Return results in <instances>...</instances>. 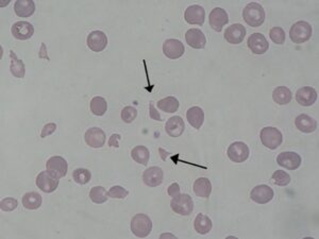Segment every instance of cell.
I'll use <instances>...</instances> for the list:
<instances>
[{
	"mask_svg": "<svg viewBox=\"0 0 319 239\" xmlns=\"http://www.w3.org/2000/svg\"><path fill=\"white\" fill-rule=\"evenodd\" d=\"M244 20L253 28L262 26L265 20V11L260 4L250 3L248 4L243 11Z\"/></svg>",
	"mask_w": 319,
	"mask_h": 239,
	"instance_id": "6da1fadb",
	"label": "cell"
},
{
	"mask_svg": "<svg viewBox=\"0 0 319 239\" xmlns=\"http://www.w3.org/2000/svg\"><path fill=\"white\" fill-rule=\"evenodd\" d=\"M312 34V26L304 20L297 21L292 26V28L289 30V37L295 44H303L304 42L309 41Z\"/></svg>",
	"mask_w": 319,
	"mask_h": 239,
	"instance_id": "7a4b0ae2",
	"label": "cell"
},
{
	"mask_svg": "<svg viewBox=\"0 0 319 239\" xmlns=\"http://www.w3.org/2000/svg\"><path fill=\"white\" fill-rule=\"evenodd\" d=\"M261 141L266 148L270 150H275L281 146L283 141L282 133L273 127H266L261 131Z\"/></svg>",
	"mask_w": 319,
	"mask_h": 239,
	"instance_id": "3957f363",
	"label": "cell"
},
{
	"mask_svg": "<svg viewBox=\"0 0 319 239\" xmlns=\"http://www.w3.org/2000/svg\"><path fill=\"white\" fill-rule=\"evenodd\" d=\"M152 230L151 219L145 214H137L131 220V231L138 238L147 237Z\"/></svg>",
	"mask_w": 319,
	"mask_h": 239,
	"instance_id": "277c9868",
	"label": "cell"
},
{
	"mask_svg": "<svg viewBox=\"0 0 319 239\" xmlns=\"http://www.w3.org/2000/svg\"><path fill=\"white\" fill-rule=\"evenodd\" d=\"M172 209L181 216H188L194 210V201L189 195L180 194L179 196L173 198L171 202Z\"/></svg>",
	"mask_w": 319,
	"mask_h": 239,
	"instance_id": "5b68a950",
	"label": "cell"
},
{
	"mask_svg": "<svg viewBox=\"0 0 319 239\" xmlns=\"http://www.w3.org/2000/svg\"><path fill=\"white\" fill-rule=\"evenodd\" d=\"M46 168H47V171L52 177L60 180L61 178H64L66 176L68 165L64 157L52 156L47 161Z\"/></svg>",
	"mask_w": 319,
	"mask_h": 239,
	"instance_id": "8992f818",
	"label": "cell"
},
{
	"mask_svg": "<svg viewBox=\"0 0 319 239\" xmlns=\"http://www.w3.org/2000/svg\"><path fill=\"white\" fill-rule=\"evenodd\" d=\"M228 156L233 163H244L247 161L250 151H249L248 146L243 141H235L231 144L228 148Z\"/></svg>",
	"mask_w": 319,
	"mask_h": 239,
	"instance_id": "52a82bcc",
	"label": "cell"
},
{
	"mask_svg": "<svg viewBox=\"0 0 319 239\" xmlns=\"http://www.w3.org/2000/svg\"><path fill=\"white\" fill-rule=\"evenodd\" d=\"M185 52L184 45L182 42H180L179 39L175 38H169L166 39L163 44V53L166 58L172 59V60H177L179 58H181Z\"/></svg>",
	"mask_w": 319,
	"mask_h": 239,
	"instance_id": "ba28073f",
	"label": "cell"
},
{
	"mask_svg": "<svg viewBox=\"0 0 319 239\" xmlns=\"http://www.w3.org/2000/svg\"><path fill=\"white\" fill-rule=\"evenodd\" d=\"M36 186L46 194L53 193L59 186V180L52 177L48 171H41L36 177Z\"/></svg>",
	"mask_w": 319,
	"mask_h": 239,
	"instance_id": "9c48e42d",
	"label": "cell"
},
{
	"mask_svg": "<svg viewBox=\"0 0 319 239\" xmlns=\"http://www.w3.org/2000/svg\"><path fill=\"white\" fill-rule=\"evenodd\" d=\"M247 45L254 55H264L269 48V44L266 37L262 33L251 34L248 38Z\"/></svg>",
	"mask_w": 319,
	"mask_h": 239,
	"instance_id": "30bf717a",
	"label": "cell"
},
{
	"mask_svg": "<svg viewBox=\"0 0 319 239\" xmlns=\"http://www.w3.org/2000/svg\"><path fill=\"white\" fill-rule=\"evenodd\" d=\"M246 35V28L242 23H233L226 29L225 31V39L232 45L241 44Z\"/></svg>",
	"mask_w": 319,
	"mask_h": 239,
	"instance_id": "8fae6325",
	"label": "cell"
},
{
	"mask_svg": "<svg viewBox=\"0 0 319 239\" xmlns=\"http://www.w3.org/2000/svg\"><path fill=\"white\" fill-rule=\"evenodd\" d=\"M88 47L94 52H101L108 46V37L102 31H93L87 38Z\"/></svg>",
	"mask_w": 319,
	"mask_h": 239,
	"instance_id": "7c38bea8",
	"label": "cell"
},
{
	"mask_svg": "<svg viewBox=\"0 0 319 239\" xmlns=\"http://www.w3.org/2000/svg\"><path fill=\"white\" fill-rule=\"evenodd\" d=\"M84 139L90 147L98 149L103 147L105 142V133L100 128H91L86 132Z\"/></svg>",
	"mask_w": 319,
	"mask_h": 239,
	"instance_id": "4fadbf2b",
	"label": "cell"
},
{
	"mask_svg": "<svg viewBox=\"0 0 319 239\" xmlns=\"http://www.w3.org/2000/svg\"><path fill=\"white\" fill-rule=\"evenodd\" d=\"M277 163L288 170H296L301 165V156L292 151L282 152L277 156Z\"/></svg>",
	"mask_w": 319,
	"mask_h": 239,
	"instance_id": "5bb4252c",
	"label": "cell"
},
{
	"mask_svg": "<svg viewBox=\"0 0 319 239\" xmlns=\"http://www.w3.org/2000/svg\"><path fill=\"white\" fill-rule=\"evenodd\" d=\"M273 190L268 185H258L251 190L250 198L258 204H266L273 198Z\"/></svg>",
	"mask_w": 319,
	"mask_h": 239,
	"instance_id": "9a60e30c",
	"label": "cell"
},
{
	"mask_svg": "<svg viewBox=\"0 0 319 239\" xmlns=\"http://www.w3.org/2000/svg\"><path fill=\"white\" fill-rule=\"evenodd\" d=\"M12 35L19 41L29 39L34 34L33 26L29 21H17L12 26L11 28Z\"/></svg>",
	"mask_w": 319,
	"mask_h": 239,
	"instance_id": "2e32d148",
	"label": "cell"
},
{
	"mask_svg": "<svg viewBox=\"0 0 319 239\" xmlns=\"http://www.w3.org/2000/svg\"><path fill=\"white\" fill-rule=\"evenodd\" d=\"M209 20H210V26L212 27V29L216 32H220L229 21L228 13L224 9L215 8L210 13Z\"/></svg>",
	"mask_w": 319,
	"mask_h": 239,
	"instance_id": "e0dca14e",
	"label": "cell"
},
{
	"mask_svg": "<svg viewBox=\"0 0 319 239\" xmlns=\"http://www.w3.org/2000/svg\"><path fill=\"white\" fill-rule=\"evenodd\" d=\"M184 18L189 25L202 26L205 19V10L198 5L189 6L184 12Z\"/></svg>",
	"mask_w": 319,
	"mask_h": 239,
	"instance_id": "ac0fdd59",
	"label": "cell"
},
{
	"mask_svg": "<svg viewBox=\"0 0 319 239\" xmlns=\"http://www.w3.org/2000/svg\"><path fill=\"white\" fill-rule=\"evenodd\" d=\"M164 174L160 167H150L146 169L143 174L144 183L149 187H157L163 183Z\"/></svg>",
	"mask_w": 319,
	"mask_h": 239,
	"instance_id": "d6986e66",
	"label": "cell"
},
{
	"mask_svg": "<svg viewBox=\"0 0 319 239\" xmlns=\"http://www.w3.org/2000/svg\"><path fill=\"white\" fill-rule=\"evenodd\" d=\"M296 100L302 106H311L317 100V91L311 86H304L297 90Z\"/></svg>",
	"mask_w": 319,
	"mask_h": 239,
	"instance_id": "ffe728a7",
	"label": "cell"
},
{
	"mask_svg": "<svg viewBox=\"0 0 319 239\" xmlns=\"http://www.w3.org/2000/svg\"><path fill=\"white\" fill-rule=\"evenodd\" d=\"M185 130V124L180 116H174L169 118L165 124V131L172 137H179L183 134Z\"/></svg>",
	"mask_w": 319,
	"mask_h": 239,
	"instance_id": "44dd1931",
	"label": "cell"
},
{
	"mask_svg": "<svg viewBox=\"0 0 319 239\" xmlns=\"http://www.w3.org/2000/svg\"><path fill=\"white\" fill-rule=\"evenodd\" d=\"M186 44L194 49H203L206 45V38L199 29H189L185 33Z\"/></svg>",
	"mask_w": 319,
	"mask_h": 239,
	"instance_id": "7402d4cb",
	"label": "cell"
},
{
	"mask_svg": "<svg viewBox=\"0 0 319 239\" xmlns=\"http://www.w3.org/2000/svg\"><path fill=\"white\" fill-rule=\"evenodd\" d=\"M14 11L19 17H30L35 12V4L32 0H17L14 5Z\"/></svg>",
	"mask_w": 319,
	"mask_h": 239,
	"instance_id": "603a6c76",
	"label": "cell"
},
{
	"mask_svg": "<svg viewBox=\"0 0 319 239\" xmlns=\"http://www.w3.org/2000/svg\"><path fill=\"white\" fill-rule=\"evenodd\" d=\"M295 126L302 133H313L317 129L315 119L307 114L299 115L295 121Z\"/></svg>",
	"mask_w": 319,
	"mask_h": 239,
	"instance_id": "cb8c5ba5",
	"label": "cell"
},
{
	"mask_svg": "<svg viewBox=\"0 0 319 239\" xmlns=\"http://www.w3.org/2000/svg\"><path fill=\"white\" fill-rule=\"evenodd\" d=\"M186 119L194 129H200L204 123V113L199 106H193L186 112Z\"/></svg>",
	"mask_w": 319,
	"mask_h": 239,
	"instance_id": "d4e9b609",
	"label": "cell"
},
{
	"mask_svg": "<svg viewBox=\"0 0 319 239\" xmlns=\"http://www.w3.org/2000/svg\"><path fill=\"white\" fill-rule=\"evenodd\" d=\"M194 193L200 198H209L212 193L211 181L206 178H199L194 183Z\"/></svg>",
	"mask_w": 319,
	"mask_h": 239,
	"instance_id": "484cf974",
	"label": "cell"
},
{
	"mask_svg": "<svg viewBox=\"0 0 319 239\" xmlns=\"http://www.w3.org/2000/svg\"><path fill=\"white\" fill-rule=\"evenodd\" d=\"M212 227H213L212 220L203 214H198L197 217L195 218V221H194V228H195V231L200 235H205L207 233H210Z\"/></svg>",
	"mask_w": 319,
	"mask_h": 239,
	"instance_id": "4316f807",
	"label": "cell"
},
{
	"mask_svg": "<svg viewBox=\"0 0 319 239\" xmlns=\"http://www.w3.org/2000/svg\"><path fill=\"white\" fill-rule=\"evenodd\" d=\"M292 91L286 86H279L273 89L272 99L279 105H285L292 101Z\"/></svg>",
	"mask_w": 319,
	"mask_h": 239,
	"instance_id": "83f0119b",
	"label": "cell"
},
{
	"mask_svg": "<svg viewBox=\"0 0 319 239\" xmlns=\"http://www.w3.org/2000/svg\"><path fill=\"white\" fill-rule=\"evenodd\" d=\"M10 58H11V65H10V71L11 74L18 79L25 78L26 75V68L25 64L22 60H19L14 51H10Z\"/></svg>",
	"mask_w": 319,
	"mask_h": 239,
	"instance_id": "f1b7e54d",
	"label": "cell"
},
{
	"mask_svg": "<svg viewBox=\"0 0 319 239\" xmlns=\"http://www.w3.org/2000/svg\"><path fill=\"white\" fill-rule=\"evenodd\" d=\"M23 205L25 208L34 210L40 207L41 205V197L39 194L35 192H30L24 195L23 197Z\"/></svg>",
	"mask_w": 319,
	"mask_h": 239,
	"instance_id": "f546056e",
	"label": "cell"
},
{
	"mask_svg": "<svg viewBox=\"0 0 319 239\" xmlns=\"http://www.w3.org/2000/svg\"><path fill=\"white\" fill-rule=\"evenodd\" d=\"M131 157L138 164L146 166L149 162L150 152L145 146H136L131 150Z\"/></svg>",
	"mask_w": 319,
	"mask_h": 239,
	"instance_id": "4dcf8cb0",
	"label": "cell"
},
{
	"mask_svg": "<svg viewBox=\"0 0 319 239\" xmlns=\"http://www.w3.org/2000/svg\"><path fill=\"white\" fill-rule=\"evenodd\" d=\"M180 103L177 98L169 96L158 101V108L165 113H175L178 111Z\"/></svg>",
	"mask_w": 319,
	"mask_h": 239,
	"instance_id": "1f68e13d",
	"label": "cell"
},
{
	"mask_svg": "<svg viewBox=\"0 0 319 239\" xmlns=\"http://www.w3.org/2000/svg\"><path fill=\"white\" fill-rule=\"evenodd\" d=\"M90 199L96 204H102L108 201L109 193L102 186H95L90 192Z\"/></svg>",
	"mask_w": 319,
	"mask_h": 239,
	"instance_id": "d6a6232c",
	"label": "cell"
},
{
	"mask_svg": "<svg viewBox=\"0 0 319 239\" xmlns=\"http://www.w3.org/2000/svg\"><path fill=\"white\" fill-rule=\"evenodd\" d=\"M91 111L96 116H103L108 110V103L102 97H94L90 104Z\"/></svg>",
	"mask_w": 319,
	"mask_h": 239,
	"instance_id": "836d02e7",
	"label": "cell"
},
{
	"mask_svg": "<svg viewBox=\"0 0 319 239\" xmlns=\"http://www.w3.org/2000/svg\"><path fill=\"white\" fill-rule=\"evenodd\" d=\"M74 181L79 185H86L91 181V171L86 168H78L73 172Z\"/></svg>",
	"mask_w": 319,
	"mask_h": 239,
	"instance_id": "e575fe53",
	"label": "cell"
},
{
	"mask_svg": "<svg viewBox=\"0 0 319 239\" xmlns=\"http://www.w3.org/2000/svg\"><path fill=\"white\" fill-rule=\"evenodd\" d=\"M269 36L271 41L277 45H282L285 42V32L281 28V27H273V28L269 31Z\"/></svg>",
	"mask_w": 319,
	"mask_h": 239,
	"instance_id": "d590c367",
	"label": "cell"
},
{
	"mask_svg": "<svg viewBox=\"0 0 319 239\" xmlns=\"http://www.w3.org/2000/svg\"><path fill=\"white\" fill-rule=\"evenodd\" d=\"M273 183L278 186H287L290 183V176L283 170H277L272 175Z\"/></svg>",
	"mask_w": 319,
	"mask_h": 239,
	"instance_id": "8d00e7d4",
	"label": "cell"
},
{
	"mask_svg": "<svg viewBox=\"0 0 319 239\" xmlns=\"http://www.w3.org/2000/svg\"><path fill=\"white\" fill-rule=\"evenodd\" d=\"M137 117V110L133 106H126L121 111V119L123 123L131 124Z\"/></svg>",
	"mask_w": 319,
	"mask_h": 239,
	"instance_id": "74e56055",
	"label": "cell"
},
{
	"mask_svg": "<svg viewBox=\"0 0 319 239\" xmlns=\"http://www.w3.org/2000/svg\"><path fill=\"white\" fill-rule=\"evenodd\" d=\"M129 192L123 188L122 186H113L112 188L109 190V197L113 198V199H124L126 197H128Z\"/></svg>",
	"mask_w": 319,
	"mask_h": 239,
	"instance_id": "f35d334b",
	"label": "cell"
},
{
	"mask_svg": "<svg viewBox=\"0 0 319 239\" xmlns=\"http://www.w3.org/2000/svg\"><path fill=\"white\" fill-rule=\"evenodd\" d=\"M18 206V201L14 198H6L0 203V208L4 211H12L16 209Z\"/></svg>",
	"mask_w": 319,
	"mask_h": 239,
	"instance_id": "ab89813d",
	"label": "cell"
},
{
	"mask_svg": "<svg viewBox=\"0 0 319 239\" xmlns=\"http://www.w3.org/2000/svg\"><path fill=\"white\" fill-rule=\"evenodd\" d=\"M55 130H57V125L53 124V123H49L47 125L44 126V128L41 129V133H40V137L41 138H45L46 136H49L51 135L52 133L55 132Z\"/></svg>",
	"mask_w": 319,
	"mask_h": 239,
	"instance_id": "60d3db41",
	"label": "cell"
},
{
	"mask_svg": "<svg viewBox=\"0 0 319 239\" xmlns=\"http://www.w3.org/2000/svg\"><path fill=\"white\" fill-rule=\"evenodd\" d=\"M167 193H168V195H169L171 197H173V198L179 196V195H180V186H179V184L173 183V184L169 186V187H168Z\"/></svg>",
	"mask_w": 319,
	"mask_h": 239,
	"instance_id": "b9f144b4",
	"label": "cell"
},
{
	"mask_svg": "<svg viewBox=\"0 0 319 239\" xmlns=\"http://www.w3.org/2000/svg\"><path fill=\"white\" fill-rule=\"evenodd\" d=\"M121 136L119 134H112L109 139V146H111V147L113 148H118L119 147V144L118 141L120 140Z\"/></svg>",
	"mask_w": 319,
	"mask_h": 239,
	"instance_id": "7bdbcfd3",
	"label": "cell"
},
{
	"mask_svg": "<svg viewBox=\"0 0 319 239\" xmlns=\"http://www.w3.org/2000/svg\"><path fill=\"white\" fill-rule=\"evenodd\" d=\"M149 111H150L149 115H150V117L152 119H155V121H157V122H161V116L157 112V110L155 109V106H154V104H152V103L149 104Z\"/></svg>",
	"mask_w": 319,
	"mask_h": 239,
	"instance_id": "ee69618b",
	"label": "cell"
},
{
	"mask_svg": "<svg viewBox=\"0 0 319 239\" xmlns=\"http://www.w3.org/2000/svg\"><path fill=\"white\" fill-rule=\"evenodd\" d=\"M38 57H39L40 59H46V60H48V61L50 60V59H49V56L47 55V50H46V45H45V43H41Z\"/></svg>",
	"mask_w": 319,
	"mask_h": 239,
	"instance_id": "f6af8a7d",
	"label": "cell"
}]
</instances>
